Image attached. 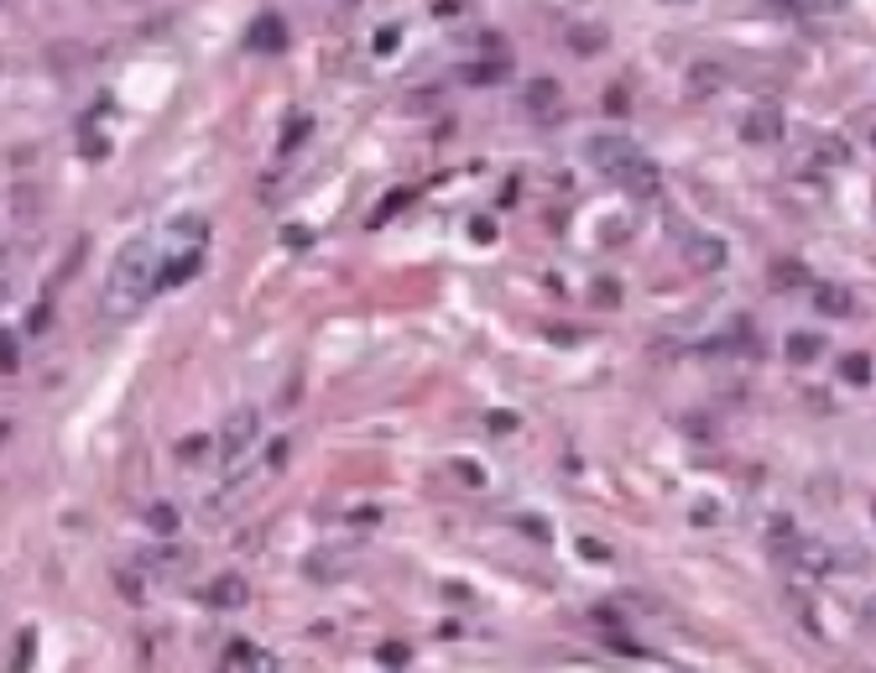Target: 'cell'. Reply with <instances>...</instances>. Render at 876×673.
Instances as JSON below:
<instances>
[{"label": "cell", "mask_w": 876, "mask_h": 673, "mask_svg": "<svg viewBox=\"0 0 876 673\" xmlns=\"http://www.w3.org/2000/svg\"><path fill=\"white\" fill-rule=\"evenodd\" d=\"M741 136H747L751 147H772V141H783V115H777L772 105L747 110V121H741Z\"/></svg>", "instance_id": "6"}, {"label": "cell", "mask_w": 876, "mask_h": 673, "mask_svg": "<svg viewBox=\"0 0 876 673\" xmlns=\"http://www.w3.org/2000/svg\"><path fill=\"white\" fill-rule=\"evenodd\" d=\"M240 663H246V673H277V658L266 648H240Z\"/></svg>", "instance_id": "16"}, {"label": "cell", "mask_w": 876, "mask_h": 673, "mask_svg": "<svg viewBox=\"0 0 876 673\" xmlns=\"http://www.w3.org/2000/svg\"><path fill=\"white\" fill-rule=\"evenodd\" d=\"M157 293V246L151 240H126L121 256L110 261L105 308L110 313H136Z\"/></svg>", "instance_id": "1"}, {"label": "cell", "mask_w": 876, "mask_h": 673, "mask_svg": "<svg viewBox=\"0 0 876 673\" xmlns=\"http://www.w3.org/2000/svg\"><path fill=\"white\" fill-rule=\"evenodd\" d=\"M840 381H851V387H872V355H861V350L840 355Z\"/></svg>", "instance_id": "11"}, {"label": "cell", "mask_w": 876, "mask_h": 673, "mask_svg": "<svg viewBox=\"0 0 876 673\" xmlns=\"http://www.w3.org/2000/svg\"><path fill=\"white\" fill-rule=\"evenodd\" d=\"M16 366H22V345H16L11 329H0V370H16Z\"/></svg>", "instance_id": "17"}, {"label": "cell", "mask_w": 876, "mask_h": 673, "mask_svg": "<svg viewBox=\"0 0 876 673\" xmlns=\"http://www.w3.org/2000/svg\"><path fill=\"white\" fill-rule=\"evenodd\" d=\"M246 595H251V585H246L240 574H219L204 601H209V606H219V611H240V606H246Z\"/></svg>", "instance_id": "8"}, {"label": "cell", "mask_w": 876, "mask_h": 673, "mask_svg": "<svg viewBox=\"0 0 876 673\" xmlns=\"http://www.w3.org/2000/svg\"><path fill=\"white\" fill-rule=\"evenodd\" d=\"M558 105H564V100H558L554 79H533V84H527V110H533V115H554Z\"/></svg>", "instance_id": "10"}, {"label": "cell", "mask_w": 876, "mask_h": 673, "mask_svg": "<svg viewBox=\"0 0 876 673\" xmlns=\"http://www.w3.org/2000/svg\"><path fill=\"white\" fill-rule=\"evenodd\" d=\"M689 266L694 272H720L726 266V240H689Z\"/></svg>", "instance_id": "9"}, {"label": "cell", "mask_w": 876, "mask_h": 673, "mask_svg": "<svg viewBox=\"0 0 876 673\" xmlns=\"http://www.w3.org/2000/svg\"><path fill=\"white\" fill-rule=\"evenodd\" d=\"M584 157H590V162H595V168H600L605 178H616L621 168H626V162H637L641 147L632 141V136H595V141L584 147Z\"/></svg>", "instance_id": "3"}, {"label": "cell", "mask_w": 876, "mask_h": 673, "mask_svg": "<svg viewBox=\"0 0 876 673\" xmlns=\"http://www.w3.org/2000/svg\"><path fill=\"white\" fill-rule=\"evenodd\" d=\"M204 240H209V219H204V215H178V219H168V230H162V256L204 251Z\"/></svg>", "instance_id": "4"}, {"label": "cell", "mask_w": 876, "mask_h": 673, "mask_svg": "<svg viewBox=\"0 0 876 673\" xmlns=\"http://www.w3.org/2000/svg\"><path fill=\"white\" fill-rule=\"evenodd\" d=\"M720 517V506H709V501H699V506H694V522H715Z\"/></svg>", "instance_id": "22"}, {"label": "cell", "mask_w": 876, "mask_h": 673, "mask_svg": "<svg viewBox=\"0 0 876 673\" xmlns=\"http://www.w3.org/2000/svg\"><path fill=\"white\" fill-rule=\"evenodd\" d=\"M605 110H611V115H626V89H605Z\"/></svg>", "instance_id": "20"}, {"label": "cell", "mask_w": 876, "mask_h": 673, "mask_svg": "<svg viewBox=\"0 0 876 673\" xmlns=\"http://www.w3.org/2000/svg\"><path fill=\"white\" fill-rule=\"evenodd\" d=\"M491 429H496V434H507V429H516V418L512 413H491Z\"/></svg>", "instance_id": "23"}, {"label": "cell", "mask_w": 876, "mask_h": 673, "mask_svg": "<svg viewBox=\"0 0 876 673\" xmlns=\"http://www.w3.org/2000/svg\"><path fill=\"white\" fill-rule=\"evenodd\" d=\"M26 663H32V631H22V648H16V669L11 673H26Z\"/></svg>", "instance_id": "21"}, {"label": "cell", "mask_w": 876, "mask_h": 673, "mask_svg": "<svg viewBox=\"0 0 876 673\" xmlns=\"http://www.w3.org/2000/svg\"><path fill=\"white\" fill-rule=\"evenodd\" d=\"M569 43H574L579 53L590 58L595 47H605V26H574V32H569Z\"/></svg>", "instance_id": "15"}, {"label": "cell", "mask_w": 876, "mask_h": 673, "mask_svg": "<svg viewBox=\"0 0 876 673\" xmlns=\"http://www.w3.org/2000/svg\"><path fill=\"white\" fill-rule=\"evenodd\" d=\"M772 283H777V287H798V283H809V272H804V266H793V261H777V266H772Z\"/></svg>", "instance_id": "18"}, {"label": "cell", "mask_w": 876, "mask_h": 673, "mask_svg": "<svg viewBox=\"0 0 876 673\" xmlns=\"http://www.w3.org/2000/svg\"><path fill=\"white\" fill-rule=\"evenodd\" d=\"M658 178H663V173H658L647 157H637V162H626L611 183H616V189H632V194H658Z\"/></svg>", "instance_id": "7"}, {"label": "cell", "mask_w": 876, "mask_h": 673, "mask_svg": "<svg viewBox=\"0 0 876 673\" xmlns=\"http://www.w3.org/2000/svg\"><path fill=\"white\" fill-rule=\"evenodd\" d=\"M579 554H584V559H595V564H605V559H611V548L600 544V538H584V544H579Z\"/></svg>", "instance_id": "19"}, {"label": "cell", "mask_w": 876, "mask_h": 673, "mask_svg": "<svg viewBox=\"0 0 876 673\" xmlns=\"http://www.w3.org/2000/svg\"><path fill=\"white\" fill-rule=\"evenodd\" d=\"M257 429H261L257 408H236V413L225 418V429H219V459H225V465H240L246 449L257 444Z\"/></svg>", "instance_id": "2"}, {"label": "cell", "mask_w": 876, "mask_h": 673, "mask_svg": "<svg viewBox=\"0 0 876 673\" xmlns=\"http://www.w3.org/2000/svg\"><path fill=\"white\" fill-rule=\"evenodd\" d=\"M819 345H824L819 334H788V361L793 366H809L814 355H819Z\"/></svg>", "instance_id": "12"}, {"label": "cell", "mask_w": 876, "mask_h": 673, "mask_svg": "<svg viewBox=\"0 0 876 673\" xmlns=\"http://www.w3.org/2000/svg\"><path fill=\"white\" fill-rule=\"evenodd\" d=\"M246 47H251V53H266V58H272V53H287V26H282L277 11H266V16H257V22H251V32H246Z\"/></svg>", "instance_id": "5"}, {"label": "cell", "mask_w": 876, "mask_h": 673, "mask_svg": "<svg viewBox=\"0 0 876 673\" xmlns=\"http://www.w3.org/2000/svg\"><path fill=\"white\" fill-rule=\"evenodd\" d=\"M0 298H5V283H0Z\"/></svg>", "instance_id": "24"}, {"label": "cell", "mask_w": 876, "mask_h": 673, "mask_svg": "<svg viewBox=\"0 0 876 673\" xmlns=\"http://www.w3.org/2000/svg\"><path fill=\"white\" fill-rule=\"evenodd\" d=\"M178 506H172V501H157V506H147V527L151 533H178Z\"/></svg>", "instance_id": "13"}, {"label": "cell", "mask_w": 876, "mask_h": 673, "mask_svg": "<svg viewBox=\"0 0 876 673\" xmlns=\"http://www.w3.org/2000/svg\"><path fill=\"white\" fill-rule=\"evenodd\" d=\"M814 308H819V313H845V308H851V293H845V287H814Z\"/></svg>", "instance_id": "14"}]
</instances>
